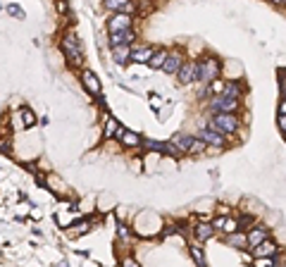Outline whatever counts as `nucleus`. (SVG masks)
Masks as SVG:
<instances>
[{
	"instance_id": "f257e3e1",
	"label": "nucleus",
	"mask_w": 286,
	"mask_h": 267,
	"mask_svg": "<svg viewBox=\"0 0 286 267\" xmlns=\"http://www.w3.org/2000/svg\"><path fill=\"white\" fill-rule=\"evenodd\" d=\"M207 127L220 131L222 136H232L241 129V120H239V115H232V112H214L207 122Z\"/></svg>"
},
{
	"instance_id": "f03ea898",
	"label": "nucleus",
	"mask_w": 286,
	"mask_h": 267,
	"mask_svg": "<svg viewBox=\"0 0 286 267\" xmlns=\"http://www.w3.org/2000/svg\"><path fill=\"white\" fill-rule=\"evenodd\" d=\"M220 69H222V62L217 57H205L198 62V72H196V79L200 83H212L220 79Z\"/></svg>"
},
{
	"instance_id": "7ed1b4c3",
	"label": "nucleus",
	"mask_w": 286,
	"mask_h": 267,
	"mask_svg": "<svg viewBox=\"0 0 286 267\" xmlns=\"http://www.w3.org/2000/svg\"><path fill=\"white\" fill-rule=\"evenodd\" d=\"M62 50L64 55H67V60H69L72 67H81L84 65V53H81V41L74 34H64L62 38Z\"/></svg>"
},
{
	"instance_id": "20e7f679",
	"label": "nucleus",
	"mask_w": 286,
	"mask_h": 267,
	"mask_svg": "<svg viewBox=\"0 0 286 267\" xmlns=\"http://www.w3.org/2000/svg\"><path fill=\"white\" fill-rule=\"evenodd\" d=\"M239 108H241L239 98H229V96H212L210 98V110L212 112H232V115H236Z\"/></svg>"
},
{
	"instance_id": "39448f33",
	"label": "nucleus",
	"mask_w": 286,
	"mask_h": 267,
	"mask_svg": "<svg viewBox=\"0 0 286 267\" xmlns=\"http://www.w3.org/2000/svg\"><path fill=\"white\" fill-rule=\"evenodd\" d=\"M198 138L205 143V146H210V148H227V136H222L220 131H214V129H210V127H205V129H200L198 131Z\"/></svg>"
},
{
	"instance_id": "423d86ee",
	"label": "nucleus",
	"mask_w": 286,
	"mask_h": 267,
	"mask_svg": "<svg viewBox=\"0 0 286 267\" xmlns=\"http://www.w3.org/2000/svg\"><path fill=\"white\" fill-rule=\"evenodd\" d=\"M134 24V19L131 15H124V12H119V15H112V17L107 19V29H110V34H117V31H129Z\"/></svg>"
},
{
	"instance_id": "0eeeda50",
	"label": "nucleus",
	"mask_w": 286,
	"mask_h": 267,
	"mask_svg": "<svg viewBox=\"0 0 286 267\" xmlns=\"http://www.w3.org/2000/svg\"><path fill=\"white\" fill-rule=\"evenodd\" d=\"M196 72H198V62H193V60H188V62H184V65L179 67V83H191V81H196Z\"/></svg>"
},
{
	"instance_id": "6e6552de",
	"label": "nucleus",
	"mask_w": 286,
	"mask_h": 267,
	"mask_svg": "<svg viewBox=\"0 0 286 267\" xmlns=\"http://www.w3.org/2000/svg\"><path fill=\"white\" fill-rule=\"evenodd\" d=\"M81 83H84V88H86L91 96H100V88H103V86H100V79L91 72V69H84V72H81Z\"/></svg>"
},
{
	"instance_id": "1a4fd4ad",
	"label": "nucleus",
	"mask_w": 286,
	"mask_h": 267,
	"mask_svg": "<svg viewBox=\"0 0 286 267\" xmlns=\"http://www.w3.org/2000/svg\"><path fill=\"white\" fill-rule=\"evenodd\" d=\"M250 253L258 260L260 258H274V255H277V243L267 239V241H262V243H258L255 248H250Z\"/></svg>"
},
{
	"instance_id": "9d476101",
	"label": "nucleus",
	"mask_w": 286,
	"mask_h": 267,
	"mask_svg": "<svg viewBox=\"0 0 286 267\" xmlns=\"http://www.w3.org/2000/svg\"><path fill=\"white\" fill-rule=\"evenodd\" d=\"M181 65H184V55H181L179 50H172V53H167V60H165V65H162V72L177 74Z\"/></svg>"
},
{
	"instance_id": "9b49d317",
	"label": "nucleus",
	"mask_w": 286,
	"mask_h": 267,
	"mask_svg": "<svg viewBox=\"0 0 286 267\" xmlns=\"http://www.w3.org/2000/svg\"><path fill=\"white\" fill-rule=\"evenodd\" d=\"M134 41H136L134 29H129V31H117V34H110V48H115V46H131Z\"/></svg>"
},
{
	"instance_id": "f8f14e48",
	"label": "nucleus",
	"mask_w": 286,
	"mask_h": 267,
	"mask_svg": "<svg viewBox=\"0 0 286 267\" xmlns=\"http://www.w3.org/2000/svg\"><path fill=\"white\" fill-rule=\"evenodd\" d=\"M269 239V231L267 227H253V229L246 234V241H248V248H255L258 243H262V241Z\"/></svg>"
},
{
	"instance_id": "ddd939ff",
	"label": "nucleus",
	"mask_w": 286,
	"mask_h": 267,
	"mask_svg": "<svg viewBox=\"0 0 286 267\" xmlns=\"http://www.w3.org/2000/svg\"><path fill=\"white\" fill-rule=\"evenodd\" d=\"M115 138H119V143H122V146H126V148H136V146H141V143H143L141 136H138L136 131L122 129V127H119V131H117Z\"/></svg>"
},
{
	"instance_id": "4468645a",
	"label": "nucleus",
	"mask_w": 286,
	"mask_h": 267,
	"mask_svg": "<svg viewBox=\"0 0 286 267\" xmlns=\"http://www.w3.org/2000/svg\"><path fill=\"white\" fill-rule=\"evenodd\" d=\"M193 141H196V136H191V134H177V136H172V143L179 148L181 155H188V153H191Z\"/></svg>"
},
{
	"instance_id": "2eb2a0df",
	"label": "nucleus",
	"mask_w": 286,
	"mask_h": 267,
	"mask_svg": "<svg viewBox=\"0 0 286 267\" xmlns=\"http://www.w3.org/2000/svg\"><path fill=\"white\" fill-rule=\"evenodd\" d=\"M105 8L112 10L115 15H119V12H124V15H131V10H134V3H131V0H105Z\"/></svg>"
},
{
	"instance_id": "dca6fc26",
	"label": "nucleus",
	"mask_w": 286,
	"mask_h": 267,
	"mask_svg": "<svg viewBox=\"0 0 286 267\" xmlns=\"http://www.w3.org/2000/svg\"><path fill=\"white\" fill-rule=\"evenodd\" d=\"M112 60H115L117 65H126V62H131V48L129 46H115L112 48Z\"/></svg>"
},
{
	"instance_id": "f3484780",
	"label": "nucleus",
	"mask_w": 286,
	"mask_h": 267,
	"mask_svg": "<svg viewBox=\"0 0 286 267\" xmlns=\"http://www.w3.org/2000/svg\"><path fill=\"white\" fill-rule=\"evenodd\" d=\"M155 55V48H151V46H143V48H138V50H131V60H134V62H146V65H148V62H151V57Z\"/></svg>"
},
{
	"instance_id": "a211bd4d",
	"label": "nucleus",
	"mask_w": 286,
	"mask_h": 267,
	"mask_svg": "<svg viewBox=\"0 0 286 267\" xmlns=\"http://www.w3.org/2000/svg\"><path fill=\"white\" fill-rule=\"evenodd\" d=\"M193 236H196L200 243H203V241H207V239H212V236H214L212 224H203V222H200V224H196V227H193Z\"/></svg>"
},
{
	"instance_id": "6ab92c4d",
	"label": "nucleus",
	"mask_w": 286,
	"mask_h": 267,
	"mask_svg": "<svg viewBox=\"0 0 286 267\" xmlns=\"http://www.w3.org/2000/svg\"><path fill=\"white\" fill-rule=\"evenodd\" d=\"M227 243H229V246H234V248H248L246 234H241V231H232V234L227 236Z\"/></svg>"
},
{
	"instance_id": "aec40b11",
	"label": "nucleus",
	"mask_w": 286,
	"mask_h": 267,
	"mask_svg": "<svg viewBox=\"0 0 286 267\" xmlns=\"http://www.w3.org/2000/svg\"><path fill=\"white\" fill-rule=\"evenodd\" d=\"M165 60H167V50H155V55L151 57V62H148V67H151V69H162V65H165Z\"/></svg>"
},
{
	"instance_id": "412c9836",
	"label": "nucleus",
	"mask_w": 286,
	"mask_h": 267,
	"mask_svg": "<svg viewBox=\"0 0 286 267\" xmlns=\"http://www.w3.org/2000/svg\"><path fill=\"white\" fill-rule=\"evenodd\" d=\"M191 258H193V262H196L198 267H207V262H205V253H203V248L200 246H191Z\"/></svg>"
},
{
	"instance_id": "4be33fe9",
	"label": "nucleus",
	"mask_w": 286,
	"mask_h": 267,
	"mask_svg": "<svg viewBox=\"0 0 286 267\" xmlns=\"http://www.w3.org/2000/svg\"><path fill=\"white\" fill-rule=\"evenodd\" d=\"M117 131H119V124L112 117H105V138H115Z\"/></svg>"
},
{
	"instance_id": "5701e85b",
	"label": "nucleus",
	"mask_w": 286,
	"mask_h": 267,
	"mask_svg": "<svg viewBox=\"0 0 286 267\" xmlns=\"http://www.w3.org/2000/svg\"><path fill=\"white\" fill-rule=\"evenodd\" d=\"M22 122H24V127H34L36 124V115L31 112V108H22Z\"/></svg>"
},
{
	"instance_id": "b1692460",
	"label": "nucleus",
	"mask_w": 286,
	"mask_h": 267,
	"mask_svg": "<svg viewBox=\"0 0 286 267\" xmlns=\"http://www.w3.org/2000/svg\"><path fill=\"white\" fill-rule=\"evenodd\" d=\"M143 146L148 148V150H155V153H165V143H160V141H153V138H146V141H143Z\"/></svg>"
},
{
	"instance_id": "393cba45",
	"label": "nucleus",
	"mask_w": 286,
	"mask_h": 267,
	"mask_svg": "<svg viewBox=\"0 0 286 267\" xmlns=\"http://www.w3.org/2000/svg\"><path fill=\"white\" fill-rule=\"evenodd\" d=\"M203 150H205V143L196 136V141H193V146H191V153H188V155H196V153H203Z\"/></svg>"
},
{
	"instance_id": "a878e982",
	"label": "nucleus",
	"mask_w": 286,
	"mask_h": 267,
	"mask_svg": "<svg viewBox=\"0 0 286 267\" xmlns=\"http://www.w3.org/2000/svg\"><path fill=\"white\" fill-rule=\"evenodd\" d=\"M122 267H141V265H138L131 255H126V258H122Z\"/></svg>"
},
{
	"instance_id": "bb28decb",
	"label": "nucleus",
	"mask_w": 286,
	"mask_h": 267,
	"mask_svg": "<svg viewBox=\"0 0 286 267\" xmlns=\"http://www.w3.org/2000/svg\"><path fill=\"white\" fill-rule=\"evenodd\" d=\"M8 12H10V15H15V17H19V19L24 17V12H22L17 5H8Z\"/></svg>"
},
{
	"instance_id": "cd10ccee",
	"label": "nucleus",
	"mask_w": 286,
	"mask_h": 267,
	"mask_svg": "<svg viewBox=\"0 0 286 267\" xmlns=\"http://www.w3.org/2000/svg\"><path fill=\"white\" fill-rule=\"evenodd\" d=\"M277 127L281 129V134H286V115H279L277 117Z\"/></svg>"
},
{
	"instance_id": "c85d7f7f",
	"label": "nucleus",
	"mask_w": 286,
	"mask_h": 267,
	"mask_svg": "<svg viewBox=\"0 0 286 267\" xmlns=\"http://www.w3.org/2000/svg\"><path fill=\"white\" fill-rule=\"evenodd\" d=\"M117 234H119V239H129V229H126V227H122V224L117 227Z\"/></svg>"
},
{
	"instance_id": "c756f323",
	"label": "nucleus",
	"mask_w": 286,
	"mask_h": 267,
	"mask_svg": "<svg viewBox=\"0 0 286 267\" xmlns=\"http://www.w3.org/2000/svg\"><path fill=\"white\" fill-rule=\"evenodd\" d=\"M89 222H86V224H79V227H74V234H84V231H89Z\"/></svg>"
},
{
	"instance_id": "7c9ffc66",
	"label": "nucleus",
	"mask_w": 286,
	"mask_h": 267,
	"mask_svg": "<svg viewBox=\"0 0 286 267\" xmlns=\"http://www.w3.org/2000/svg\"><path fill=\"white\" fill-rule=\"evenodd\" d=\"M279 115H286V101L281 98V103H279Z\"/></svg>"
},
{
	"instance_id": "2f4dec72",
	"label": "nucleus",
	"mask_w": 286,
	"mask_h": 267,
	"mask_svg": "<svg viewBox=\"0 0 286 267\" xmlns=\"http://www.w3.org/2000/svg\"><path fill=\"white\" fill-rule=\"evenodd\" d=\"M281 98L286 101V79H281Z\"/></svg>"
},
{
	"instance_id": "473e14b6",
	"label": "nucleus",
	"mask_w": 286,
	"mask_h": 267,
	"mask_svg": "<svg viewBox=\"0 0 286 267\" xmlns=\"http://www.w3.org/2000/svg\"><path fill=\"white\" fill-rule=\"evenodd\" d=\"M8 148H10L8 143H3V141H0V153H5V150H8Z\"/></svg>"
},
{
	"instance_id": "72a5a7b5",
	"label": "nucleus",
	"mask_w": 286,
	"mask_h": 267,
	"mask_svg": "<svg viewBox=\"0 0 286 267\" xmlns=\"http://www.w3.org/2000/svg\"><path fill=\"white\" fill-rule=\"evenodd\" d=\"M274 5H286V0H272Z\"/></svg>"
},
{
	"instance_id": "f704fd0d",
	"label": "nucleus",
	"mask_w": 286,
	"mask_h": 267,
	"mask_svg": "<svg viewBox=\"0 0 286 267\" xmlns=\"http://www.w3.org/2000/svg\"><path fill=\"white\" fill-rule=\"evenodd\" d=\"M284 138H286V134H284Z\"/></svg>"
},
{
	"instance_id": "c9c22d12",
	"label": "nucleus",
	"mask_w": 286,
	"mask_h": 267,
	"mask_svg": "<svg viewBox=\"0 0 286 267\" xmlns=\"http://www.w3.org/2000/svg\"><path fill=\"white\" fill-rule=\"evenodd\" d=\"M284 267H286V265H284Z\"/></svg>"
}]
</instances>
